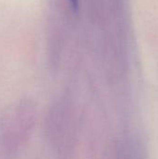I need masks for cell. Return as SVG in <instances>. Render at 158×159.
<instances>
[{"label": "cell", "instance_id": "1", "mask_svg": "<svg viewBox=\"0 0 158 159\" xmlns=\"http://www.w3.org/2000/svg\"><path fill=\"white\" fill-rule=\"evenodd\" d=\"M70 1H71V3L73 5L74 8V9H77L78 8V1L77 0H70Z\"/></svg>", "mask_w": 158, "mask_h": 159}]
</instances>
